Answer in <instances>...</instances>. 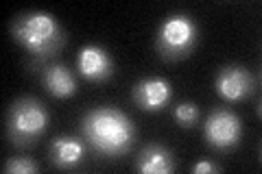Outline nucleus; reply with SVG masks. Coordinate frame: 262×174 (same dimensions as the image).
Masks as SVG:
<instances>
[{
	"label": "nucleus",
	"instance_id": "8",
	"mask_svg": "<svg viewBox=\"0 0 262 174\" xmlns=\"http://www.w3.org/2000/svg\"><path fill=\"white\" fill-rule=\"evenodd\" d=\"M131 98L142 111H162L170 103V85L164 79H142L131 89Z\"/></svg>",
	"mask_w": 262,
	"mask_h": 174
},
{
	"label": "nucleus",
	"instance_id": "1",
	"mask_svg": "<svg viewBox=\"0 0 262 174\" xmlns=\"http://www.w3.org/2000/svg\"><path fill=\"white\" fill-rule=\"evenodd\" d=\"M83 135L96 153L105 157L125 155L136 137V129L129 118L112 107H98L83 118Z\"/></svg>",
	"mask_w": 262,
	"mask_h": 174
},
{
	"label": "nucleus",
	"instance_id": "3",
	"mask_svg": "<svg viewBox=\"0 0 262 174\" xmlns=\"http://www.w3.org/2000/svg\"><path fill=\"white\" fill-rule=\"evenodd\" d=\"M48 113L35 98H18L7 111V137L18 148L35 144L46 133Z\"/></svg>",
	"mask_w": 262,
	"mask_h": 174
},
{
	"label": "nucleus",
	"instance_id": "6",
	"mask_svg": "<svg viewBox=\"0 0 262 174\" xmlns=\"http://www.w3.org/2000/svg\"><path fill=\"white\" fill-rule=\"evenodd\" d=\"M216 94L227 103H238L256 92V77L243 65H225L214 81Z\"/></svg>",
	"mask_w": 262,
	"mask_h": 174
},
{
	"label": "nucleus",
	"instance_id": "5",
	"mask_svg": "<svg viewBox=\"0 0 262 174\" xmlns=\"http://www.w3.org/2000/svg\"><path fill=\"white\" fill-rule=\"evenodd\" d=\"M206 142L214 148V151H232L241 144V135H243V127H241V118L227 109H216L208 115L206 120Z\"/></svg>",
	"mask_w": 262,
	"mask_h": 174
},
{
	"label": "nucleus",
	"instance_id": "2",
	"mask_svg": "<svg viewBox=\"0 0 262 174\" xmlns=\"http://www.w3.org/2000/svg\"><path fill=\"white\" fill-rule=\"evenodd\" d=\"M11 35L37 59L53 57L66 44V33L51 13L31 11L22 13L11 24Z\"/></svg>",
	"mask_w": 262,
	"mask_h": 174
},
{
	"label": "nucleus",
	"instance_id": "11",
	"mask_svg": "<svg viewBox=\"0 0 262 174\" xmlns=\"http://www.w3.org/2000/svg\"><path fill=\"white\" fill-rule=\"evenodd\" d=\"M42 83L55 98H68L77 92V81L63 63L46 65L42 72Z\"/></svg>",
	"mask_w": 262,
	"mask_h": 174
},
{
	"label": "nucleus",
	"instance_id": "7",
	"mask_svg": "<svg viewBox=\"0 0 262 174\" xmlns=\"http://www.w3.org/2000/svg\"><path fill=\"white\" fill-rule=\"evenodd\" d=\"M77 70L85 81L103 83L114 74V61L107 55V51H103L101 46L90 44L85 48H81V53L77 57Z\"/></svg>",
	"mask_w": 262,
	"mask_h": 174
},
{
	"label": "nucleus",
	"instance_id": "14",
	"mask_svg": "<svg viewBox=\"0 0 262 174\" xmlns=\"http://www.w3.org/2000/svg\"><path fill=\"white\" fill-rule=\"evenodd\" d=\"M194 174H210V172H221V165H214V163H208V161H201L196 163L192 168Z\"/></svg>",
	"mask_w": 262,
	"mask_h": 174
},
{
	"label": "nucleus",
	"instance_id": "13",
	"mask_svg": "<svg viewBox=\"0 0 262 174\" xmlns=\"http://www.w3.org/2000/svg\"><path fill=\"white\" fill-rule=\"evenodd\" d=\"M3 170L9 174H33L37 172V163L31 161L29 157H13L3 165Z\"/></svg>",
	"mask_w": 262,
	"mask_h": 174
},
{
	"label": "nucleus",
	"instance_id": "9",
	"mask_svg": "<svg viewBox=\"0 0 262 174\" xmlns=\"http://www.w3.org/2000/svg\"><path fill=\"white\" fill-rule=\"evenodd\" d=\"M85 159V148L75 137H57L51 146V161L59 170H77Z\"/></svg>",
	"mask_w": 262,
	"mask_h": 174
},
{
	"label": "nucleus",
	"instance_id": "4",
	"mask_svg": "<svg viewBox=\"0 0 262 174\" xmlns=\"http://www.w3.org/2000/svg\"><path fill=\"white\" fill-rule=\"evenodd\" d=\"M199 44L196 22L186 13L168 15L158 31L155 48L164 61H179L190 55Z\"/></svg>",
	"mask_w": 262,
	"mask_h": 174
},
{
	"label": "nucleus",
	"instance_id": "10",
	"mask_svg": "<svg viewBox=\"0 0 262 174\" xmlns=\"http://www.w3.org/2000/svg\"><path fill=\"white\" fill-rule=\"evenodd\" d=\"M136 168L142 174H170L175 170V157L168 148L160 144H149L138 155Z\"/></svg>",
	"mask_w": 262,
	"mask_h": 174
},
{
	"label": "nucleus",
	"instance_id": "12",
	"mask_svg": "<svg viewBox=\"0 0 262 174\" xmlns=\"http://www.w3.org/2000/svg\"><path fill=\"white\" fill-rule=\"evenodd\" d=\"M175 120H177L179 127L192 129L194 124L199 122V109H196V105L194 103H182V105H177Z\"/></svg>",
	"mask_w": 262,
	"mask_h": 174
}]
</instances>
